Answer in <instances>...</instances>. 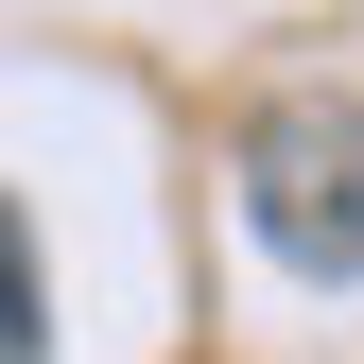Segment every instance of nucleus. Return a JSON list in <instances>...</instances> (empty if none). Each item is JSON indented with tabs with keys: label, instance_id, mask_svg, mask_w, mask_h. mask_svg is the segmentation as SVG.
Segmentation results:
<instances>
[{
	"label": "nucleus",
	"instance_id": "nucleus-2",
	"mask_svg": "<svg viewBox=\"0 0 364 364\" xmlns=\"http://www.w3.org/2000/svg\"><path fill=\"white\" fill-rule=\"evenodd\" d=\"M53 347V295H35V225L0 208V364H35Z\"/></svg>",
	"mask_w": 364,
	"mask_h": 364
},
{
	"label": "nucleus",
	"instance_id": "nucleus-1",
	"mask_svg": "<svg viewBox=\"0 0 364 364\" xmlns=\"http://www.w3.org/2000/svg\"><path fill=\"white\" fill-rule=\"evenodd\" d=\"M243 225L295 260V278H364V105L347 87H295L243 139Z\"/></svg>",
	"mask_w": 364,
	"mask_h": 364
}]
</instances>
